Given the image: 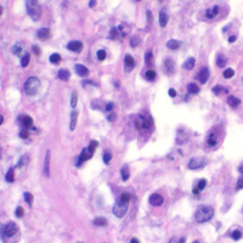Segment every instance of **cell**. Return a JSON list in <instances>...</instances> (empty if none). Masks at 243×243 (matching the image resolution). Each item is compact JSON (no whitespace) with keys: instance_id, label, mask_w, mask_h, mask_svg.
<instances>
[{"instance_id":"cell-51","label":"cell","mask_w":243,"mask_h":243,"mask_svg":"<svg viewBox=\"0 0 243 243\" xmlns=\"http://www.w3.org/2000/svg\"><path fill=\"white\" fill-rule=\"evenodd\" d=\"M113 107H114V103H113V102H108V103L106 105V108H105V110L108 111V112H111V111L113 110Z\"/></svg>"},{"instance_id":"cell-32","label":"cell","mask_w":243,"mask_h":243,"mask_svg":"<svg viewBox=\"0 0 243 243\" xmlns=\"http://www.w3.org/2000/svg\"><path fill=\"white\" fill-rule=\"evenodd\" d=\"M187 90L190 94H198L199 93V87L196 83H190L187 87Z\"/></svg>"},{"instance_id":"cell-47","label":"cell","mask_w":243,"mask_h":243,"mask_svg":"<svg viewBox=\"0 0 243 243\" xmlns=\"http://www.w3.org/2000/svg\"><path fill=\"white\" fill-rule=\"evenodd\" d=\"M118 34H119V33H118V29H117L116 27H113V28L111 29V32H110V38L114 39V38H117Z\"/></svg>"},{"instance_id":"cell-43","label":"cell","mask_w":243,"mask_h":243,"mask_svg":"<svg viewBox=\"0 0 243 243\" xmlns=\"http://www.w3.org/2000/svg\"><path fill=\"white\" fill-rule=\"evenodd\" d=\"M96 55H97V58H99L100 61H103V60L106 58V55H107V54H106V51H105L103 49H100V50L96 52Z\"/></svg>"},{"instance_id":"cell-46","label":"cell","mask_w":243,"mask_h":243,"mask_svg":"<svg viewBox=\"0 0 243 243\" xmlns=\"http://www.w3.org/2000/svg\"><path fill=\"white\" fill-rule=\"evenodd\" d=\"M205 185H207V180H205V179H201V180L198 181V184H197V189H198L199 191H202V190L205 187Z\"/></svg>"},{"instance_id":"cell-33","label":"cell","mask_w":243,"mask_h":243,"mask_svg":"<svg viewBox=\"0 0 243 243\" xmlns=\"http://www.w3.org/2000/svg\"><path fill=\"white\" fill-rule=\"evenodd\" d=\"M120 174H122V179H123L124 181H126V180L129 179V175H130V173H129V167H128V166H124V167L122 168V170H120Z\"/></svg>"},{"instance_id":"cell-1","label":"cell","mask_w":243,"mask_h":243,"mask_svg":"<svg viewBox=\"0 0 243 243\" xmlns=\"http://www.w3.org/2000/svg\"><path fill=\"white\" fill-rule=\"evenodd\" d=\"M130 198H131V195L129 192H123L117 199H116V203L113 205V214L117 216V218H123L126 212H128V208H129V202H130Z\"/></svg>"},{"instance_id":"cell-35","label":"cell","mask_w":243,"mask_h":243,"mask_svg":"<svg viewBox=\"0 0 243 243\" xmlns=\"http://www.w3.org/2000/svg\"><path fill=\"white\" fill-rule=\"evenodd\" d=\"M77 101H78V94L75 91H73L72 96H71V107H72V110H74L77 107Z\"/></svg>"},{"instance_id":"cell-26","label":"cell","mask_w":243,"mask_h":243,"mask_svg":"<svg viewBox=\"0 0 243 243\" xmlns=\"http://www.w3.org/2000/svg\"><path fill=\"white\" fill-rule=\"evenodd\" d=\"M93 224H94L95 226H107L108 221H107V219H105V218H101V216H99V218H95V219H94Z\"/></svg>"},{"instance_id":"cell-5","label":"cell","mask_w":243,"mask_h":243,"mask_svg":"<svg viewBox=\"0 0 243 243\" xmlns=\"http://www.w3.org/2000/svg\"><path fill=\"white\" fill-rule=\"evenodd\" d=\"M205 164H207V160H205V159L195 157V158H191L190 162H189V169H191V170L201 169V168H203Z\"/></svg>"},{"instance_id":"cell-53","label":"cell","mask_w":243,"mask_h":243,"mask_svg":"<svg viewBox=\"0 0 243 243\" xmlns=\"http://www.w3.org/2000/svg\"><path fill=\"white\" fill-rule=\"evenodd\" d=\"M168 94H169V96H170V97H176V91H175L174 89H169Z\"/></svg>"},{"instance_id":"cell-2","label":"cell","mask_w":243,"mask_h":243,"mask_svg":"<svg viewBox=\"0 0 243 243\" xmlns=\"http://www.w3.org/2000/svg\"><path fill=\"white\" fill-rule=\"evenodd\" d=\"M213 216H214V209L212 207H209V205H201L196 210V214H195V219L199 224L209 221Z\"/></svg>"},{"instance_id":"cell-29","label":"cell","mask_w":243,"mask_h":243,"mask_svg":"<svg viewBox=\"0 0 243 243\" xmlns=\"http://www.w3.org/2000/svg\"><path fill=\"white\" fill-rule=\"evenodd\" d=\"M28 162H29V157H28V154H25V156H22V157L20 158L18 163H17V167H18V168H22L23 166L26 167V166L28 164Z\"/></svg>"},{"instance_id":"cell-7","label":"cell","mask_w":243,"mask_h":243,"mask_svg":"<svg viewBox=\"0 0 243 243\" xmlns=\"http://www.w3.org/2000/svg\"><path fill=\"white\" fill-rule=\"evenodd\" d=\"M93 154H94V152H91L88 147L87 148H84L83 151H82V153L79 154V157H78V160H77V167H80V164L83 163V162H85V160H89L91 157H93Z\"/></svg>"},{"instance_id":"cell-18","label":"cell","mask_w":243,"mask_h":243,"mask_svg":"<svg viewBox=\"0 0 243 243\" xmlns=\"http://www.w3.org/2000/svg\"><path fill=\"white\" fill-rule=\"evenodd\" d=\"M168 20H169V16H168L166 9H163L159 14V25H160V27H166L167 23H168Z\"/></svg>"},{"instance_id":"cell-23","label":"cell","mask_w":243,"mask_h":243,"mask_svg":"<svg viewBox=\"0 0 243 243\" xmlns=\"http://www.w3.org/2000/svg\"><path fill=\"white\" fill-rule=\"evenodd\" d=\"M145 63L148 67H151L153 64V52H152V50H147L146 51V54H145Z\"/></svg>"},{"instance_id":"cell-56","label":"cell","mask_w":243,"mask_h":243,"mask_svg":"<svg viewBox=\"0 0 243 243\" xmlns=\"http://www.w3.org/2000/svg\"><path fill=\"white\" fill-rule=\"evenodd\" d=\"M130 243H140V242H139L137 238H131V239H130Z\"/></svg>"},{"instance_id":"cell-9","label":"cell","mask_w":243,"mask_h":243,"mask_svg":"<svg viewBox=\"0 0 243 243\" xmlns=\"http://www.w3.org/2000/svg\"><path fill=\"white\" fill-rule=\"evenodd\" d=\"M148 202H149V204L153 205V207H159V205L163 204L164 199H163V197H162L159 193H153V195H151Z\"/></svg>"},{"instance_id":"cell-39","label":"cell","mask_w":243,"mask_h":243,"mask_svg":"<svg viewBox=\"0 0 243 243\" xmlns=\"http://www.w3.org/2000/svg\"><path fill=\"white\" fill-rule=\"evenodd\" d=\"M152 124H153L152 117H147L146 119H143V128H145V129H151Z\"/></svg>"},{"instance_id":"cell-27","label":"cell","mask_w":243,"mask_h":243,"mask_svg":"<svg viewBox=\"0 0 243 243\" xmlns=\"http://www.w3.org/2000/svg\"><path fill=\"white\" fill-rule=\"evenodd\" d=\"M164 67L167 69V73H173V71H174V61H172L170 58H167L164 61Z\"/></svg>"},{"instance_id":"cell-49","label":"cell","mask_w":243,"mask_h":243,"mask_svg":"<svg viewBox=\"0 0 243 243\" xmlns=\"http://www.w3.org/2000/svg\"><path fill=\"white\" fill-rule=\"evenodd\" d=\"M243 189V176L238 179L237 181V186H236V190H242Z\"/></svg>"},{"instance_id":"cell-6","label":"cell","mask_w":243,"mask_h":243,"mask_svg":"<svg viewBox=\"0 0 243 243\" xmlns=\"http://www.w3.org/2000/svg\"><path fill=\"white\" fill-rule=\"evenodd\" d=\"M3 233L6 236V237H14L16 233H17V225L12 221L8 222L4 227H3Z\"/></svg>"},{"instance_id":"cell-55","label":"cell","mask_w":243,"mask_h":243,"mask_svg":"<svg viewBox=\"0 0 243 243\" xmlns=\"http://www.w3.org/2000/svg\"><path fill=\"white\" fill-rule=\"evenodd\" d=\"M236 39H237L236 35H231V37L228 38V41H230V43H233V41H236Z\"/></svg>"},{"instance_id":"cell-12","label":"cell","mask_w":243,"mask_h":243,"mask_svg":"<svg viewBox=\"0 0 243 243\" xmlns=\"http://www.w3.org/2000/svg\"><path fill=\"white\" fill-rule=\"evenodd\" d=\"M67 49L71 51H74V52H80L83 49V44L78 40H73V41H69L67 44Z\"/></svg>"},{"instance_id":"cell-20","label":"cell","mask_w":243,"mask_h":243,"mask_svg":"<svg viewBox=\"0 0 243 243\" xmlns=\"http://www.w3.org/2000/svg\"><path fill=\"white\" fill-rule=\"evenodd\" d=\"M219 6L218 5H215V6H213L212 9H208L207 11H205V16L208 17V18H214L218 14H219Z\"/></svg>"},{"instance_id":"cell-19","label":"cell","mask_w":243,"mask_h":243,"mask_svg":"<svg viewBox=\"0 0 243 243\" xmlns=\"http://www.w3.org/2000/svg\"><path fill=\"white\" fill-rule=\"evenodd\" d=\"M78 111L75 110H72V113H71V123H69V129L73 131L77 126V119H78Z\"/></svg>"},{"instance_id":"cell-61","label":"cell","mask_w":243,"mask_h":243,"mask_svg":"<svg viewBox=\"0 0 243 243\" xmlns=\"http://www.w3.org/2000/svg\"><path fill=\"white\" fill-rule=\"evenodd\" d=\"M239 173H242V174H243V167H241V168H239Z\"/></svg>"},{"instance_id":"cell-37","label":"cell","mask_w":243,"mask_h":243,"mask_svg":"<svg viewBox=\"0 0 243 243\" xmlns=\"http://www.w3.org/2000/svg\"><path fill=\"white\" fill-rule=\"evenodd\" d=\"M222 75H224V78H226V79H230V78H232V77L235 75V71H233L232 68H227V69H225V71H224Z\"/></svg>"},{"instance_id":"cell-15","label":"cell","mask_w":243,"mask_h":243,"mask_svg":"<svg viewBox=\"0 0 243 243\" xmlns=\"http://www.w3.org/2000/svg\"><path fill=\"white\" fill-rule=\"evenodd\" d=\"M12 52H14L16 56L23 57V56H25V55H23V52H25V44H23L22 41L16 43V44L12 46Z\"/></svg>"},{"instance_id":"cell-8","label":"cell","mask_w":243,"mask_h":243,"mask_svg":"<svg viewBox=\"0 0 243 243\" xmlns=\"http://www.w3.org/2000/svg\"><path fill=\"white\" fill-rule=\"evenodd\" d=\"M209 74H210V73H209V68H208V67H203V68L197 73L196 79L199 80L201 84H205L207 80L209 79Z\"/></svg>"},{"instance_id":"cell-16","label":"cell","mask_w":243,"mask_h":243,"mask_svg":"<svg viewBox=\"0 0 243 243\" xmlns=\"http://www.w3.org/2000/svg\"><path fill=\"white\" fill-rule=\"evenodd\" d=\"M37 37H38L39 39H41V40H48V39L51 37L50 29H49V28H40V29H38Z\"/></svg>"},{"instance_id":"cell-36","label":"cell","mask_w":243,"mask_h":243,"mask_svg":"<svg viewBox=\"0 0 243 243\" xmlns=\"http://www.w3.org/2000/svg\"><path fill=\"white\" fill-rule=\"evenodd\" d=\"M29 60H31V55L29 54H25V56L21 58V66L22 67H27L28 63H29Z\"/></svg>"},{"instance_id":"cell-22","label":"cell","mask_w":243,"mask_h":243,"mask_svg":"<svg viewBox=\"0 0 243 243\" xmlns=\"http://www.w3.org/2000/svg\"><path fill=\"white\" fill-rule=\"evenodd\" d=\"M180 45H181V43L176 39H170L169 41H167V48L170 50H176L180 48Z\"/></svg>"},{"instance_id":"cell-40","label":"cell","mask_w":243,"mask_h":243,"mask_svg":"<svg viewBox=\"0 0 243 243\" xmlns=\"http://www.w3.org/2000/svg\"><path fill=\"white\" fill-rule=\"evenodd\" d=\"M23 197H25V201H26L29 205H32V203H33V195H32L31 192H25V193H23Z\"/></svg>"},{"instance_id":"cell-21","label":"cell","mask_w":243,"mask_h":243,"mask_svg":"<svg viewBox=\"0 0 243 243\" xmlns=\"http://www.w3.org/2000/svg\"><path fill=\"white\" fill-rule=\"evenodd\" d=\"M195 63H196V58H195V57H190V58H187V60L184 62L182 68L186 69V71H190V69H192V68L195 67Z\"/></svg>"},{"instance_id":"cell-4","label":"cell","mask_w":243,"mask_h":243,"mask_svg":"<svg viewBox=\"0 0 243 243\" xmlns=\"http://www.w3.org/2000/svg\"><path fill=\"white\" fill-rule=\"evenodd\" d=\"M40 88V80L37 77H29L25 83V93L28 96H34Z\"/></svg>"},{"instance_id":"cell-34","label":"cell","mask_w":243,"mask_h":243,"mask_svg":"<svg viewBox=\"0 0 243 243\" xmlns=\"http://www.w3.org/2000/svg\"><path fill=\"white\" fill-rule=\"evenodd\" d=\"M145 77H146L147 80H151V82H153V80L156 79V77H157V74H156L154 71H152V69H147L146 73H145Z\"/></svg>"},{"instance_id":"cell-13","label":"cell","mask_w":243,"mask_h":243,"mask_svg":"<svg viewBox=\"0 0 243 243\" xmlns=\"http://www.w3.org/2000/svg\"><path fill=\"white\" fill-rule=\"evenodd\" d=\"M218 141H219L218 133H216L215 130H213L212 133H209L208 139H207V145H208L209 147H213V146H216V145H218Z\"/></svg>"},{"instance_id":"cell-28","label":"cell","mask_w":243,"mask_h":243,"mask_svg":"<svg viewBox=\"0 0 243 243\" xmlns=\"http://www.w3.org/2000/svg\"><path fill=\"white\" fill-rule=\"evenodd\" d=\"M213 93H214L215 95H220L221 93L227 94V93H228V89H227V88H224V87H221V85H215V87L213 88Z\"/></svg>"},{"instance_id":"cell-25","label":"cell","mask_w":243,"mask_h":243,"mask_svg":"<svg viewBox=\"0 0 243 243\" xmlns=\"http://www.w3.org/2000/svg\"><path fill=\"white\" fill-rule=\"evenodd\" d=\"M227 103L231 106V107H237L239 103H241V100L238 99V97H236V96H228L227 97Z\"/></svg>"},{"instance_id":"cell-58","label":"cell","mask_w":243,"mask_h":243,"mask_svg":"<svg viewBox=\"0 0 243 243\" xmlns=\"http://www.w3.org/2000/svg\"><path fill=\"white\" fill-rule=\"evenodd\" d=\"M193 193H195V195H198V193H199V190H198L197 187H195V189H193Z\"/></svg>"},{"instance_id":"cell-57","label":"cell","mask_w":243,"mask_h":243,"mask_svg":"<svg viewBox=\"0 0 243 243\" xmlns=\"http://www.w3.org/2000/svg\"><path fill=\"white\" fill-rule=\"evenodd\" d=\"M95 5H96V2H94V0H91V2L89 3V6H90V8H93V6H95Z\"/></svg>"},{"instance_id":"cell-62","label":"cell","mask_w":243,"mask_h":243,"mask_svg":"<svg viewBox=\"0 0 243 243\" xmlns=\"http://www.w3.org/2000/svg\"><path fill=\"white\" fill-rule=\"evenodd\" d=\"M192 243H199V242H198V241H193Z\"/></svg>"},{"instance_id":"cell-17","label":"cell","mask_w":243,"mask_h":243,"mask_svg":"<svg viewBox=\"0 0 243 243\" xmlns=\"http://www.w3.org/2000/svg\"><path fill=\"white\" fill-rule=\"evenodd\" d=\"M57 77L61 80H63V82H68L69 78H71V72L68 69H66V68H61L58 71V73H57Z\"/></svg>"},{"instance_id":"cell-41","label":"cell","mask_w":243,"mask_h":243,"mask_svg":"<svg viewBox=\"0 0 243 243\" xmlns=\"http://www.w3.org/2000/svg\"><path fill=\"white\" fill-rule=\"evenodd\" d=\"M111 159H112V153L110 151H105L103 152V162H105L106 164H108L110 162H111Z\"/></svg>"},{"instance_id":"cell-24","label":"cell","mask_w":243,"mask_h":243,"mask_svg":"<svg viewBox=\"0 0 243 243\" xmlns=\"http://www.w3.org/2000/svg\"><path fill=\"white\" fill-rule=\"evenodd\" d=\"M5 180L8 181V182H14L15 181V169L11 167V168H9V170L6 172V174H5Z\"/></svg>"},{"instance_id":"cell-11","label":"cell","mask_w":243,"mask_h":243,"mask_svg":"<svg viewBox=\"0 0 243 243\" xmlns=\"http://www.w3.org/2000/svg\"><path fill=\"white\" fill-rule=\"evenodd\" d=\"M135 66V61H134V57L129 54L125 55L124 57V67H125V72H130Z\"/></svg>"},{"instance_id":"cell-54","label":"cell","mask_w":243,"mask_h":243,"mask_svg":"<svg viewBox=\"0 0 243 243\" xmlns=\"http://www.w3.org/2000/svg\"><path fill=\"white\" fill-rule=\"evenodd\" d=\"M114 119H116V114H114V113H113V114H110V116L107 117V120H108V122H113Z\"/></svg>"},{"instance_id":"cell-30","label":"cell","mask_w":243,"mask_h":243,"mask_svg":"<svg viewBox=\"0 0 243 243\" xmlns=\"http://www.w3.org/2000/svg\"><path fill=\"white\" fill-rule=\"evenodd\" d=\"M22 124H23V126L27 129V128H31V126H32L33 120H32V118H31L29 116H22Z\"/></svg>"},{"instance_id":"cell-42","label":"cell","mask_w":243,"mask_h":243,"mask_svg":"<svg viewBox=\"0 0 243 243\" xmlns=\"http://www.w3.org/2000/svg\"><path fill=\"white\" fill-rule=\"evenodd\" d=\"M61 61V55L60 54H52L50 56V62L51 63H58Z\"/></svg>"},{"instance_id":"cell-60","label":"cell","mask_w":243,"mask_h":243,"mask_svg":"<svg viewBox=\"0 0 243 243\" xmlns=\"http://www.w3.org/2000/svg\"><path fill=\"white\" fill-rule=\"evenodd\" d=\"M0 123H4V116H0Z\"/></svg>"},{"instance_id":"cell-48","label":"cell","mask_w":243,"mask_h":243,"mask_svg":"<svg viewBox=\"0 0 243 243\" xmlns=\"http://www.w3.org/2000/svg\"><path fill=\"white\" fill-rule=\"evenodd\" d=\"M23 214H25L23 208H22V207H17V208H16V216H17V218H22Z\"/></svg>"},{"instance_id":"cell-59","label":"cell","mask_w":243,"mask_h":243,"mask_svg":"<svg viewBox=\"0 0 243 243\" xmlns=\"http://www.w3.org/2000/svg\"><path fill=\"white\" fill-rule=\"evenodd\" d=\"M178 243H185V237H181L180 239H179V242Z\"/></svg>"},{"instance_id":"cell-44","label":"cell","mask_w":243,"mask_h":243,"mask_svg":"<svg viewBox=\"0 0 243 243\" xmlns=\"http://www.w3.org/2000/svg\"><path fill=\"white\" fill-rule=\"evenodd\" d=\"M139 44H140L139 37H131V39H130V45H131L133 48H136Z\"/></svg>"},{"instance_id":"cell-50","label":"cell","mask_w":243,"mask_h":243,"mask_svg":"<svg viewBox=\"0 0 243 243\" xmlns=\"http://www.w3.org/2000/svg\"><path fill=\"white\" fill-rule=\"evenodd\" d=\"M20 136H21V139H28L29 133H28L27 130H22V131L20 133Z\"/></svg>"},{"instance_id":"cell-10","label":"cell","mask_w":243,"mask_h":243,"mask_svg":"<svg viewBox=\"0 0 243 243\" xmlns=\"http://www.w3.org/2000/svg\"><path fill=\"white\" fill-rule=\"evenodd\" d=\"M50 159H51V152L48 149V151H46V154H45V159H44V168H43L44 175H45L46 178L50 176Z\"/></svg>"},{"instance_id":"cell-45","label":"cell","mask_w":243,"mask_h":243,"mask_svg":"<svg viewBox=\"0 0 243 243\" xmlns=\"http://www.w3.org/2000/svg\"><path fill=\"white\" fill-rule=\"evenodd\" d=\"M97 146H99V142L96 141V140H93V141H90V143H89V149L91 151V152H94L96 148H97Z\"/></svg>"},{"instance_id":"cell-31","label":"cell","mask_w":243,"mask_h":243,"mask_svg":"<svg viewBox=\"0 0 243 243\" xmlns=\"http://www.w3.org/2000/svg\"><path fill=\"white\" fill-rule=\"evenodd\" d=\"M226 62H227V58L224 56V55H219L218 58H216V64L220 67V68H224L226 66Z\"/></svg>"},{"instance_id":"cell-38","label":"cell","mask_w":243,"mask_h":243,"mask_svg":"<svg viewBox=\"0 0 243 243\" xmlns=\"http://www.w3.org/2000/svg\"><path fill=\"white\" fill-rule=\"evenodd\" d=\"M242 236H243V233H242V231H241V230H235V231L231 233V237H232L235 241H238V239H241V238H242Z\"/></svg>"},{"instance_id":"cell-14","label":"cell","mask_w":243,"mask_h":243,"mask_svg":"<svg viewBox=\"0 0 243 243\" xmlns=\"http://www.w3.org/2000/svg\"><path fill=\"white\" fill-rule=\"evenodd\" d=\"M74 71H75V73L79 75V77H88L89 75V69L85 67V66H83V64H79V63H77L75 66H74Z\"/></svg>"},{"instance_id":"cell-52","label":"cell","mask_w":243,"mask_h":243,"mask_svg":"<svg viewBox=\"0 0 243 243\" xmlns=\"http://www.w3.org/2000/svg\"><path fill=\"white\" fill-rule=\"evenodd\" d=\"M32 50H33L37 55H40V50H39V46H38V45H33V46H32Z\"/></svg>"},{"instance_id":"cell-3","label":"cell","mask_w":243,"mask_h":243,"mask_svg":"<svg viewBox=\"0 0 243 243\" xmlns=\"http://www.w3.org/2000/svg\"><path fill=\"white\" fill-rule=\"evenodd\" d=\"M26 8H27V12L31 16V18L33 21H39L41 17V6L37 0H27L26 2Z\"/></svg>"}]
</instances>
